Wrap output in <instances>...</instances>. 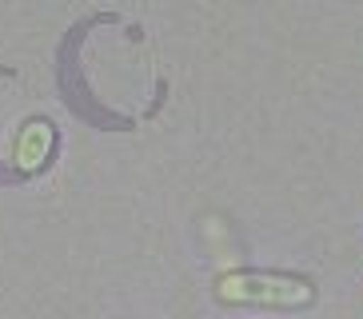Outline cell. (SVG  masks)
<instances>
[{"label":"cell","instance_id":"obj_1","mask_svg":"<svg viewBox=\"0 0 363 319\" xmlns=\"http://www.w3.org/2000/svg\"><path fill=\"white\" fill-rule=\"evenodd\" d=\"M220 296L224 299H264V303H308L315 291H311L308 279L296 276H228L220 279Z\"/></svg>","mask_w":363,"mask_h":319},{"label":"cell","instance_id":"obj_2","mask_svg":"<svg viewBox=\"0 0 363 319\" xmlns=\"http://www.w3.org/2000/svg\"><path fill=\"white\" fill-rule=\"evenodd\" d=\"M52 144H56V132H52V124H48V120H28V124H24L21 144H16V172H21L24 180L48 164Z\"/></svg>","mask_w":363,"mask_h":319}]
</instances>
